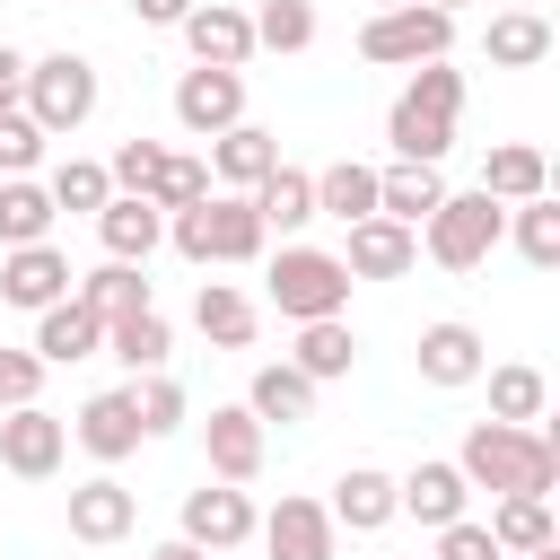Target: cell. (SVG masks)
<instances>
[{
	"instance_id": "6da1fadb",
	"label": "cell",
	"mask_w": 560,
	"mask_h": 560,
	"mask_svg": "<svg viewBox=\"0 0 560 560\" xmlns=\"http://www.w3.org/2000/svg\"><path fill=\"white\" fill-rule=\"evenodd\" d=\"M455 472L490 499H551L560 481V438L551 429H516V420H472L455 446Z\"/></svg>"
},
{
	"instance_id": "7a4b0ae2",
	"label": "cell",
	"mask_w": 560,
	"mask_h": 560,
	"mask_svg": "<svg viewBox=\"0 0 560 560\" xmlns=\"http://www.w3.org/2000/svg\"><path fill=\"white\" fill-rule=\"evenodd\" d=\"M455 114H464V70L420 61V70L402 79L394 114H385L394 158H402V166H446V149H455Z\"/></svg>"
},
{
	"instance_id": "3957f363",
	"label": "cell",
	"mask_w": 560,
	"mask_h": 560,
	"mask_svg": "<svg viewBox=\"0 0 560 560\" xmlns=\"http://www.w3.org/2000/svg\"><path fill=\"white\" fill-rule=\"evenodd\" d=\"M166 245H175L184 262H262L271 228L254 219L245 192H201L192 210H166Z\"/></svg>"
},
{
	"instance_id": "277c9868",
	"label": "cell",
	"mask_w": 560,
	"mask_h": 560,
	"mask_svg": "<svg viewBox=\"0 0 560 560\" xmlns=\"http://www.w3.org/2000/svg\"><path fill=\"white\" fill-rule=\"evenodd\" d=\"M411 236H420V254H429L438 271H481V262L499 254V236H508V201H490L481 184H472V192H446Z\"/></svg>"
},
{
	"instance_id": "5b68a950",
	"label": "cell",
	"mask_w": 560,
	"mask_h": 560,
	"mask_svg": "<svg viewBox=\"0 0 560 560\" xmlns=\"http://www.w3.org/2000/svg\"><path fill=\"white\" fill-rule=\"evenodd\" d=\"M446 44H455V9H429V0L368 9V26H359V61H376V70H420V61H446Z\"/></svg>"
},
{
	"instance_id": "8992f818",
	"label": "cell",
	"mask_w": 560,
	"mask_h": 560,
	"mask_svg": "<svg viewBox=\"0 0 560 560\" xmlns=\"http://www.w3.org/2000/svg\"><path fill=\"white\" fill-rule=\"evenodd\" d=\"M96 96H105V79H96V61H88V52H44V61H26V88H18V105L35 114V131H44V140L79 131V122L96 114Z\"/></svg>"
},
{
	"instance_id": "52a82bcc",
	"label": "cell",
	"mask_w": 560,
	"mask_h": 560,
	"mask_svg": "<svg viewBox=\"0 0 560 560\" xmlns=\"http://www.w3.org/2000/svg\"><path fill=\"white\" fill-rule=\"evenodd\" d=\"M262 289H271V306H280L289 324L350 315V271H341V254H324V245H280L271 271H262Z\"/></svg>"
},
{
	"instance_id": "ba28073f",
	"label": "cell",
	"mask_w": 560,
	"mask_h": 560,
	"mask_svg": "<svg viewBox=\"0 0 560 560\" xmlns=\"http://www.w3.org/2000/svg\"><path fill=\"white\" fill-rule=\"evenodd\" d=\"M70 254L52 245V236H35V245H0V298L9 306H26V315H44L52 298H70Z\"/></svg>"
},
{
	"instance_id": "9c48e42d",
	"label": "cell",
	"mask_w": 560,
	"mask_h": 560,
	"mask_svg": "<svg viewBox=\"0 0 560 560\" xmlns=\"http://www.w3.org/2000/svg\"><path fill=\"white\" fill-rule=\"evenodd\" d=\"M61 455H70V429H61L44 402L0 411V464H9L18 481H52V472H61Z\"/></svg>"
},
{
	"instance_id": "30bf717a",
	"label": "cell",
	"mask_w": 560,
	"mask_h": 560,
	"mask_svg": "<svg viewBox=\"0 0 560 560\" xmlns=\"http://www.w3.org/2000/svg\"><path fill=\"white\" fill-rule=\"evenodd\" d=\"M175 35H184V52L210 61V70H245V61H254V18H245L236 0H192Z\"/></svg>"
},
{
	"instance_id": "8fae6325",
	"label": "cell",
	"mask_w": 560,
	"mask_h": 560,
	"mask_svg": "<svg viewBox=\"0 0 560 560\" xmlns=\"http://www.w3.org/2000/svg\"><path fill=\"white\" fill-rule=\"evenodd\" d=\"M175 122H184L192 140L245 122V70H210V61H192V70L175 79Z\"/></svg>"
},
{
	"instance_id": "7c38bea8",
	"label": "cell",
	"mask_w": 560,
	"mask_h": 560,
	"mask_svg": "<svg viewBox=\"0 0 560 560\" xmlns=\"http://www.w3.org/2000/svg\"><path fill=\"white\" fill-rule=\"evenodd\" d=\"M201 455H210V481H254L262 455H271V429L245 411V402H219L201 420Z\"/></svg>"
},
{
	"instance_id": "4fadbf2b",
	"label": "cell",
	"mask_w": 560,
	"mask_h": 560,
	"mask_svg": "<svg viewBox=\"0 0 560 560\" xmlns=\"http://www.w3.org/2000/svg\"><path fill=\"white\" fill-rule=\"evenodd\" d=\"M184 542H201V551L254 542V499H245V481H201V490H184Z\"/></svg>"
},
{
	"instance_id": "5bb4252c",
	"label": "cell",
	"mask_w": 560,
	"mask_h": 560,
	"mask_svg": "<svg viewBox=\"0 0 560 560\" xmlns=\"http://www.w3.org/2000/svg\"><path fill=\"white\" fill-rule=\"evenodd\" d=\"M411 262H420V236H411L402 219H385V210L350 219V245H341V271H350V280H402Z\"/></svg>"
},
{
	"instance_id": "9a60e30c",
	"label": "cell",
	"mask_w": 560,
	"mask_h": 560,
	"mask_svg": "<svg viewBox=\"0 0 560 560\" xmlns=\"http://www.w3.org/2000/svg\"><path fill=\"white\" fill-rule=\"evenodd\" d=\"M464 499H472V481L455 472V455H420V464L394 481V516H420L429 534H438V525H455V516H464Z\"/></svg>"
},
{
	"instance_id": "2e32d148",
	"label": "cell",
	"mask_w": 560,
	"mask_h": 560,
	"mask_svg": "<svg viewBox=\"0 0 560 560\" xmlns=\"http://www.w3.org/2000/svg\"><path fill=\"white\" fill-rule=\"evenodd\" d=\"M254 534H262L271 560H332V542H341V525H332L324 499H280L271 516H254Z\"/></svg>"
},
{
	"instance_id": "e0dca14e",
	"label": "cell",
	"mask_w": 560,
	"mask_h": 560,
	"mask_svg": "<svg viewBox=\"0 0 560 560\" xmlns=\"http://www.w3.org/2000/svg\"><path fill=\"white\" fill-rule=\"evenodd\" d=\"M411 359H420V376L446 385V394H455V385H481V368H490V350H481V332H472L464 315L420 324V350H411Z\"/></svg>"
},
{
	"instance_id": "ac0fdd59",
	"label": "cell",
	"mask_w": 560,
	"mask_h": 560,
	"mask_svg": "<svg viewBox=\"0 0 560 560\" xmlns=\"http://www.w3.org/2000/svg\"><path fill=\"white\" fill-rule=\"evenodd\" d=\"M70 438L114 472L122 455H140V411H131V385H105V394H88L79 402V420H70Z\"/></svg>"
},
{
	"instance_id": "d6986e66",
	"label": "cell",
	"mask_w": 560,
	"mask_h": 560,
	"mask_svg": "<svg viewBox=\"0 0 560 560\" xmlns=\"http://www.w3.org/2000/svg\"><path fill=\"white\" fill-rule=\"evenodd\" d=\"M96 245H105L114 262H149V254L166 245V210L140 201V192H105V210H96Z\"/></svg>"
},
{
	"instance_id": "ffe728a7",
	"label": "cell",
	"mask_w": 560,
	"mask_h": 560,
	"mask_svg": "<svg viewBox=\"0 0 560 560\" xmlns=\"http://www.w3.org/2000/svg\"><path fill=\"white\" fill-rule=\"evenodd\" d=\"M44 368H79V359H96L105 350V324L79 306V298H52L44 315H35V341H26Z\"/></svg>"
},
{
	"instance_id": "44dd1931",
	"label": "cell",
	"mask_w": 560,
	"mask_h": 560,
	"mask_svg": "<svg viewBox=\"0 0 560 560\" xmlns=\"http://www.w3.org/2000/svg\"><path fill=\"white\" fill-rule=\"evenodd\" d=\"M315 394H324V385H315L306 368L262 359V368H254V385H245V411H254L262 429H271V420H280V429H298V420H315Z\"/></svg>"
},
{
	"instance_id": "7402d4cb",
	"label": "cell",
	"mask_w": 560,
	"mask_h": 560,
	"mask_svg": "<svg viewBox=\"0 0 560 560\" xmlns=\"http://www.w3.org/2000/svg\"><path fill=\"white\" fill-rule=\"evenodd\" d=\"M131 525H140V499L114 472H96V481L70 490V542H122Z\"/></svg>"
},
{
	"instance_id": "603a6c76",
	"label": "cell",
	"mask_w": 560,
	"mask_h": 560,
	"mask_svg": "<svg viewBox=\"0 0 560 560\" xmlns=\"http://www.w3.org/2000/svg\"><path fill=\"white\" fill-rule=\"evenodd\" d=\"M271 166H280V140H271L262 122H228V131H210V175H219L228 192H254Z\"/></svg>"
},
{
	"instance_id": "cb8c5ba5",
	"label": "cell",
	"mask_w": 560,
	"mask_h": 560,
	"mask_svg": "<svg viewBox=\"0 0 560 560\" xmlns=\"http://www.w3.org/2000/svg\"><path fill=\"white\" fill-rule=\"evenodd\" d=\"M245 201H254V219H262V228H271V236H298V228H306V219H315V175H306V166H289V158H280V166H271V175H262V184H254V192H245Z\"/></svg>"
},
{
	"instance_id": "d4e9b609",
	"label": "cell",
	"mask_w": 560,
	"mask_h": 560,
	"mask_svg": "<svg viewBox=\"0 0 560 560\" xmlns=\"http://www.w3.org/2000/svg\"><path fill=\"white\" fill-rule=\"evenodd\" d=\"M70 298H79V306H88L96 324H114V315H140V306H158V298H149V280H140V262H114V254H105L96 271H79V280H70Z\"/></svg>"
},
{
	"instance_id": "484cf974",
	"label": "cell",
	"mask_w": 560,
	"mask_h": 560,
	"mask_svg": "<svg viewBox=\"0 0 560 560\" xmlns=\"http://www.w3.org/2000/svg\"><path fill=\"white\" fill-rule=\"evenodd\" d=\"M332 525H350V534H385V525H394V472L350 464V472L332 481Z\"/></svg>"
},
{
	"instance_id": "4316f807",
	"label": "cell",
	"mask_w": 560,
	"mask_h": 560,
	"mask_svg": "<svg viewBox=\"0 0 560 560\" xmlns=\"http://www.w3.org/2000/svg\"><path fill=\"white\" fill-rule=\"evenodd\" d=\"M192 324H201V341H219V350H245V341L262 332V315H254V298H245L236 280H201Z\"/></svg>"
},
{
	"instance_id": "83f0119b",
	"label": "cell",
	"mask_w": 560,
	"mask_h": 560,
	"mask_svg": "<svg viewBox=\"0 0 560 560\" xmlns=\"http://www.w3.org/2000/svg\"><path fill=\"white\" fill-rule=\"evenodd\" d=\"M481 192L490 201H534V192H551V158L534 140H508V149L481 158Z\"/></svg>"
},
{
	"instance_id": "f1b7e54d",
	"label": "cell",
	"mask_w": 560,
	"mask_h": 560,
	"mask_svg": "<svg viewBox=\"0 0 560 560\" xmlns=\"http://www.w3.org/2000/svg\"><path fill=\"white\" fill-rule=\"evenodd\" d=\"M438 201H446V175H438V166H402V158H394V166H376V210H385V219L420 228Z\"/></svg>"
},
{
	"instance_id": "f546056e",
	"label": "cell",
	"mask_w": 560,
	"mask_h": 560,
	"mask_svg": "<svg viewBox=\"0 0 560 560\" xmlns=\"http://www.w3.org/2000/svg\"><path fill=\"white\" fill-rule=\"evenodd\" d=\"M105 350H114L131 376H149V368H166V359H175V324H166L158 306H140V315H114V324H105Z\"/></svg>"
},
{
	"instance_id": "4dcf8cb0",
	"label": "cell",
	"mask_w": 560,
	"mask_h": 560,
	"mask_svg": "<svg viewBox=\"0 0 560 560\" xmlns=\"http://www.w3.org/2000/svg\"><path fill=\"white\" fill-rule=\"evenodd\" d=\"M350 359H359V332H350V315H315V324H298V350H289V368H306L315 385H332V376H350Z\"/></svg>"
},
{
	"instance_id": "1f68e13d",
	"label": "cell",
	"mask_w": 560,
	"mask_h": 560,
	"mask_svg": "<svg viewBox=\"0 0 560 560\" xmlns=\"http://www.w3.org/2000/svg\"><path fill=\"white\" fill-rule=\"evenodd\" d=\"M551 61V18L542 9H499L490 18V70H534Z\"/></svg>"
},
{
	"instance_id": "d6a6232c",
	"label": "cell",
	"mask_w": 560,
	"mask_h": 560,
	"mask_svg": "<svg viewBox=\"0 0 560 560\" xmlns=\"http://www.w3.org/2000/svg\"><path fill=\"white\" fill-rule=\"evenodd\" d=\"M376 210V166H359V158H332L324 175H315V219H368Z\"/></svg>"
},
{
	"instance_id": "836d02e7",
	"label": "cell",
	"mask_w": 560,
	"mask_h": 560,
	"mask_svg": "<svg viewBox=\"0 0 560 560\" xmlns=\"http://www.w3.org/2000/svg\"><path fill=\"white\" fill-rule=\"evenodd\" d=\"M481 376H490V420L534 429V420L551 411V376H542V368H525V359H516V368H481Z\"/></svg>"
},
{
	"instance_id": "e575fe53",
	"label": "cell",
	"mask_w": 560,
	"mask_h": 560,
	"mask_svg": "<svg viewBox=\"0 0 560 560\" xmlns=\"http://www.w3.org/2000/svg\"><path fill=\"white\" fill-rule=\"evenodd\" d=\"M52 192L35 184V175H0V245H35V236H52Z\"/></svg>"
},
{
	"instance_id": "d590c367",
	"label": "cell",
	"mask_w": 560,
	"mask_h": 560,
	"mask_svg": "<svg viewBox=\"0 0 560 560\" xmlns=\"http://www.w3.org/2000/svg\"><path fill=\"white\" fill-rule=\"evenodd\" d=\"M508 236H516V254H525L534 271H551V262H560V201H551V192L508 201Z\"/></svg>"
},
{
	"instance_id": "8d00e7d4",
	"label": "cell",
	"mask_w": 560,
	"mask_h": 560,
	"mask_svg": "<svg viewBox=\"0 0 560 560\" xmlns=\"http://www.w3.org/2000/svg\"><path fill=\"white\" fill-rule=\"evenodd\" d=\"M490 542L516 560V551H534V542H560V525H551V499H499L490 508Z\"/></svg>"
},
{
	"instance_id": "74e56055",
	"label": "cell",
	"mask_w": 560,
	"mask_h": 560,
	"mask_svg": "<svg viewBox=\"0 0 560 560\" xmlns=\"http://www.w3.org/2000/svg\"><path fill=\"white\" fill-rule=\"evenodd\" d=\"M254 18V52H306L315 44V0H262Z\"/></svg>"
},
{
	"instance_id": "f35d334b",
	"label": "cell",
	"mask_w": 560,
	"mask_h": 560,
	"mask_svg": "<svg viewBox=\"0 0 560 560\" xmlns=\"http://www.w3.org/2000/svg\"><path fill=\"white\" fill-rule=\"evenodd\" d=\"M201 192H210V158H184V149H166L140 201H158V210H192Z\"/></svg>"
},
{
	"instance_id": "ab89813d",
	"label": "cell",
	"mask_w": 560,
	"mask_h": 560,
	"mask_svg": "<svg viewBox=\"0 0 560 560\" xmlns=\"http://www.w3.org/2000/svg\"><path fill=\"white\" fill-rule=\"evenodd\" d=\"M44 192H52V210H88V219H96V210H105V192H114V175H105L96 158H61Z\"/></svg>"
},
{
	"instance_id": "60d3db41",
	"label": "cell",
	"mask_w": 560,
	"mask_h": 560,
	"mask_svg": "<svg viewBox=\"0 0 560 560\" xmlns=\"http://www.w3.org/2000/svg\"><path fill=\"white\" fill-rule=\"evenodd\" d=\"M131 411H140V438H166V429H184V385L166 368H149V376H131Z\"/></svg>"
},
{
	"instance_id": "b9f144b4",
	"label": "cell",
	"mask_w": 560,
	"mask_h": 560,
	"mask_svg": "<svg viewBox=\"0 0 560 560\" xmlns=\"http://www.w3.org/2000/svg\"><path fill=\"white\" fill-rule=\"evenodd\" d=\"M35 158H44L35 114H26V105H0V175H35Z\"/></svg>"
},
{
	"instance_id": "7bdbcfd3",
	"label": "cell",
	"mask_w": 560,
	"mask_h": 560,
	"mask_svg": "<svg viewBox=\"0 0 560 560\" xmlns=\"http://www.w3.org/2000/svg\"><path fill=\"white\" fill-rule=\"evenodd\" d=\"M35 394H44V359L35 350H0V411H18Z\"/></svg>"
},
{
	"instance_id": "ee69618b",
	"label": "cell",
	"mask_w": 560,
	"mask_h": 560,
	"mask_svg": "<svg viewBox=\"0 0 560 560\" xmlns=\"http://www.w3.org/2000/svg\"><path fill=\"white\" fill-rule=\"evenodd\" d=\"M429 560H508V551L490 542V525L455 516V525H438V551H429Z\"/></svg>"
},
{
	"instance_id": "f6af8a7d",
	"label": "cell",
	"mask_w": 560,
	"mask_h": 560,
	"mask_svg": "<svg viewBox=\"0 0 560 560\" xmlns=\"http://www.w3.org/2000/svg\"><path fill=\"white\" fill-rule=\"evenodd\" d=\"M158 158H166L158 140H122V149H114V166H105V175H114V192H149V175H158Z\"/></svg>"
},
{
	"instance_id": "bcb514c9",
	"label": "cell",
	"mask_w": 560,
	"mask_h": 560,
	"mask_svg": "<svg viewBox=\"0 0 560 560\" xmlns=\"http://www.w3.org/2000/svg\"><path fill=\"white\" fill-rule=\"evenodd\" d=\"M18 88H26V52L0 44V105H18Z\"/></svg>"
},
{
	"instance_id": "7dc6e473",
	"label": "cell",
	"mask_w": 560,
	"mask_h": 560,
	"mask_svg": "<svg viewBox=\"0 0 560 560\" xmlns=\"http://www.w3.org/2000/svg\"><path fill=\"white\" fill-rule=\"evenodd\" d=\"M131 9H140V26H184L192 0H131Z\"/></svg>"
},
{
	"instance_id": "c3c4849f",
	"label": "cell",
	"mask_w": 560,
	"mask_h": 560,
	"mask_svg": "<svg viewBox=\"0 0 560 560\" xmlns=\"http://www.w3.org/2000/svg\"><path fill=\"white\" fill-rule=\"evenodd\" d=\"M149 560H219V551H201V542H184V534H175V542H158Z\"/></svg>"
},
{
	"instance_id": "681fc988",
	"label": "cell",
	"mask_w": 560,
	"mask_h": 560,
	"mask_svg": "<svg viewBox=\"0 0 560 560\" xmlns=\"http://www.w3.org/2000/svg\"><path fill=\"white\" fill-rule=\"evenodd\" d=\"M516 560H560V542H534V551H516Z\"/></svg>"
},
{
	"instance_id": "f907efd6",
	"label": "cell",
	"mask_w": 560,
	"mask_h": 560,
	"mask_svg": "<svg viewBox=\"0 0 560 560\" xmlns=\"http://www.w3.org/2000/svg\"><path fill=\"white\" fill-rule=\"evenodd\" d=\"M429 9H464V0H429Z\"/></svg>"
},
{
	"instance_id": "816d5d0a",
	"label": "cell",
	"mask_w": 560,
	"mask_h": 560,
	"mask_svg": "<svg viewBox=\"0 0 560 560\" xmlns=\"http://www.w3.org/2000/svg\"><path fill=\"white\" fill-rule=\"evenodd\" d=\"M508 9H534V0H508Z\"/></svg>"
},
{
	"instance_id": "f5cc1de1",
	"label": "cell",
	"mask_w": 560,
	"mask_h": 560,
	"mask_svg": "<svg viewBox=\"0 0 560 560\" xmlns=\"http://www.w3.org/2000/svg\"><path fill=\"white\" fill-rule=\"evenodd\" d=\"M376 9H402V0H376Z\"/></svg>"
},
{
	"instance_id": "db71d44e",
	"label": "cell",
	"mask_w": 560,
	"mask_h": 560,
	"mask_svg": "<svg viewBox=\"0 0 560 560\" xmlns=\"http://www.w3.org/2000/svg\"><path fill=\"white\" fill-rule=\"evenodd\" d=\"M411 560H429V551H411Z\"/></svg>"
}]
</instances>
